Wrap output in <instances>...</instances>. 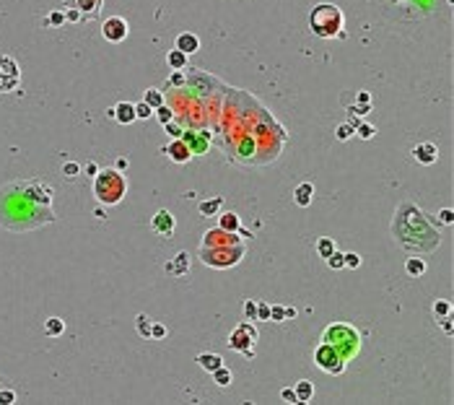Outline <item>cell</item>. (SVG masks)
Wrapping results in <instances>:
<instances>
[{
	"instance_id": "obj_22",
	"label": "cell",
	"mask_w": 454,
	"mask_h": 405,
	"mask_svg": "<svg viewBox=\"0 0 454 405\" xmlns=\"http://www.w3.org/2000/svg\"><path fill=\"white\" fill-rule=\"evenodd\" d=\"M426 270H428V265H426L423 255H410V257L405 260V273H407L410 278H423Z\"/></svg>"
},
{
	"instance_id": "obj_10",
	"label": "cell",
	"mask_w": 454,
	"mask_h": 405,
	"mask_svg": "<svg viewBox=\"0 0 454 405\" xmlns=\"http://www.w3.org/2000/svg\"><path fill=\"white\" fill-rule=\"evenodd\" d=\"M312 361H314L317 369H322V372L329 374V377H340V374L345 372V367H348V361H343L340 353H338L333 346H327V343H319V346L314 348Z\"/></svg>"
},
{
	"instance_id": "obj_6",
	"label": "cell",
	"mask_w": 454,
	"mask_h": 405,
	"mask_svg": "<svg viewBox=\"0 0 454 405\" xmlns=\"http://www.w3.org/2000/svg\"><path fill=\"white\" fill-rule=\"evenodd\" d=\"M94 195L101 206H119L128 195V177L112 169H99V174L94 177Z\"/></svg>"
},
{
	"instance_id": "obj_26",
	"label": "cell",
	"mask_w": 454,
	"mask_h": 405,
	"mask_svg": "<svg viewBox=\"0 0 454 405\" xmlns=\"http://www.w3.org/2000/svg\"><path fill=\"white\" fill-rule=\"evenodd\" d=\"M187 57L190 55H184L182 50H169V55H167V65H169V70H184L187 68Z\"/></svg>"
},
{
	"instance_id": "obj_34",
	"label": "cell",
	"mask_w": 454,
	"mask_h": 405,
	"mask_svg": "<svg viewBox=\"0 0 454 405\" xmlns=\"http://www.w3.org/2000/svg\"><path fill=\"white\" fill-rule=\"evenodd\" d=\"M431 309H434V317H436V319H441V317H451V301H446V299H436Z\"/></svg>"
},
{
	"instance_id": "obj_13",
	"label": "cell",
	"mask_w": 454,
	"mask_h": 405,
	"mask_svg": "<svg viewBox=\"0 0 454 405\" xmlns=\"http://www.w3.org/2000/svg\"><path fill=\"white\" fill-rule=\"evenodd\" d=\"M128 34H130V24L122 18V16H109V18L101 24V36L107 39V42H112V45L125 42Z\"/></svg>"
},
{
	"instance_id": "obj_23",
	"label": "cell",
	"mask_w": 454,
	"mask_h": 405,
	"mask_svg": "<svg viewBox=\"0 0 454 405\" xmlns=\"http://www.w3.org/2000/svg\"><path fill=\"white\" fill-rule=\"evenodd\" d=\"M221 208H223V197L216 195V197H211V200H202L200 206H197V213H200L202 218H211V216H218Z\"/></svg>"
},
{
	"instance_id": "obj_31",
	"label": "cell",
	"mask_w": 454,
	"mask_h": 405,
	"mask_svg": "<svg viewBox=\"0 0 454 405\" xmlns=\"http://www.w3.org/2000/svg\"><path fill=\"white\" fill-rule=\"evenodd\" d=\"M211 377H213V382H216L218 387H229V384L234 382L231 369H226V363H223V367H218V369H213V372H211Z\"/></svg>"
},
{
	"instance_id": "obj_54",
	"label": "cell",
	"mask_w": 454,
	"mask_h": 405,
	"mask_svg": "<svg viewBox=\"0 0 454 405\" xmlns=\"http://www.w3.org/2000/svg\"><path fill=\"white\" fill-rule=\"evenodd\" d=\"M296 317V309L294 307H285V319H294Z\"/></svg>"
},
{
	"instance_id": "obj_43",
	"label": "cell",
	"mask_w": 454,
	"mask_h": 405,
	"mask_svg": "<svg viewBox=\"0 0 454 405\" xmlns=\"http://www.w3.org/2000/svg\"><path fill=\"white\" fill-rule=\"evenodd\" d=\"M436 224H439V226H451V224H454V211H451V208H444V211H439V216H436Z\"/></svg>"
},
{
	"instance_id": "obj_18",
	"label": "cell",
	"mask_w": 454,
	"mask_h": 405,
	"mask_svg": "<svg viewBox=\"0 0 454 405\" xmlns=\"http://www.w3.org/2000/svg\"><path fill=\"white\" fill-rule=\"evenodd\" d=\"M163 270H167L172 278H184V275L190 273V252L179 250L167 265H163Z\"/></svg>"
},
{
	"instance_id": "obj_48",
	"label": "cell",
	"mask_w": 454,
	"mask_h": 405,
	"mask_svg": "<svg viewBox=\"0 0 454 405\" xmlns=\"http://www.w3.org/2000/svg\"><path fill=\"white\" fill-rule=\"evenodd\" d=\"M151 114H153V109H151L146 102H138V104H135V119H148Z\"/></svg>"
},
{
	"instance_id": "obj_14",
	"label": "cell",
	"mask_w": 454,
	"mask_h": 405,
	"mask_svg": "<svg viewBox=\"0 0 454 405\" xmlns=\"http://www.w3.org/2000/svg\"><path fill=\"white\" fill-rule=\"evenodd\" d=\"M18 80H21V73H18V65L13 57H0V94H8L13 89H18Z\"/></svg>"
},
{
	"instance_id": "obj_4",
	"label": "cell",
	"mask_w": 454,
	"mask_h": 405,
	"mask_svg": "<svg viewBox=\"0 0 454 405\" xmlns=\"http://www.w3.org/2000/svg\"><path fill=\"white\" fill-rule=\"evenodd\" d=\"M322 343L333 346L343 361H353L361 351V333L348 322H329L322 330Z\"/></svg>"
},
{
	"instance_id": "obj_11",
	"label": "cell",
	"mask_w": 454,
	"mask_h": 405,
	"mask_svg": "<svg viewBox=\"0 0 454 405\" xmlns=\"http://www.w3.org/2000/svg\"><path fill=\"white\" fill-rule=\"evenodd\" d=\"M182 140L187 143L192 156H205L211 151V146H213V133L208 128H184L182 130Z\"/></svg>"
},
{
	"instance_id": "obj_42",
	"label": "cell",
	"mask_w": 454,
	"mask_h": 405,
	"mask_svg": "<svg viewBox=\"0 0 454 405\" xmlns=\"http://www.w3.org/2000/svg\"><path fill=\"white\" fill-rule=\"evenodd\" d=\"M241 309H244V317H246V319L257 322V299H246Z\"/></svg>"
},
{
	"instance_id": "obj_17",
	"label": "cell",
	"mask_w": 454,
	"mask_h": 405,
	"mask_svg": "<svg viewBox=\"0 0 454 405\" xmlns=\"http://www.w3.org/2000/svg\"><path fill=\"white\" fill-rule=\"evenodd\" d=\"M412 153V158L418 161V164H423V167H431V164H436L439 161V146L436 143H418L416 148L410 151Z\"/></svg>"
},
{
	"instance_id": "obj_38",
	"label": "cell",
	"mask_w": 454,
	"mask_h": 405,
	"mask_svg": "<svg viewBox=\"0 0 454 405\" xmlns=\"http://www.w3.org/2000/svg\"><path fill=\"white\" fill-rule=\"evenodd\" d=\"M182 130H184V125L179 123V119H169V123H163V133H167L169 138H182Z\"/></svg>"
},
{
	"instance_id": "obj_44",
	"label": "cell",
	"mask_w": 454,
	"mask_h": 405,
	"mask_svg": "<svg viewBox=\"0 0 454 405\" xmlns=\"http://www.w3.org/2000/svg\"><path fill=\"white\" fill-rule=\"evenodd\" d=\"M343 262H345V268L356 270V268H361V255L358 252H343Z\"/></svg>"
},
{
	"instance_id": "obj_39",
	"label": "cell",
	"mask_w": 454,
	"mask_h": 405,
	"mask_svg": "<svg viewBox=\"0 0 454 405\" xmlns=\"http://www.w3.org/2000/svg\"><path fill=\"white\" fill-rule=\"evenodd\" d=\"M356 135L363 138V140H371V138L377 135V128L368 125V123H358V125H356Z\"/></svg>"
},
{
	"instance_id": "obj_7",
	"label": "cell",
	"mask_w": 454,
	"mask_h": 405,
	"mask_svg": "<svg viewBox=\"0 0 454 405\" xmlns=\"http://www.w3.org/2000/svg\"><path fill=\"white\" fill-rule=\"evenodd\" d=\"M246 255V247L244 241L241 245H231V247H200L197 250V257L202 265L208 268H216V270H229L234 265H239Z\"/></svg>"
},
{
	"instance_id": "obj_47",
	"label": "cell",
	"mask_w": 454,
	"mask_h": 405,
	"mask_svg": "<svg viewBox=\"0 0 454 405\" xmlns=\"http://www.w3.org/2000/svg\"><path fill=\"white\" fill-rule=\"evenodd\" d=\"M257 322H270V304L257 299Z\"/></svg>"
},
{
	"instance_id": "obj_1",
	"label": "cell",
	"mask_w": 454,
	"mask_h": 405,
	"mask_svg": "<svg viewBox=\"0 0 454 405\" xmlns=\"http://www.w3.org/2000/svg\"><path fill=\"white\" fill-rule=\"evenodd\" d=\"M55 190L42 179H16L0 187V226L8 231H34L55 224Z\"/></svg>"
},
{
	"instance_id": "obj_5",
	"label": "cell",
	"mask_w": 454,
	"mask_h": 405,
	"mask_svg": "<svg viewBox=\"0 0 454 405\" xmlns=\"http://www.w3.org/2000/svg\"><path fill=\"white\" fill-rule=\"evenodd\" d=\"M343 26H345V16H343V11L335 3H319V6H314L309 11V29L319 39L340 36Z\"/></svg>"
},
{
	"instance_id": "obj_25",
	"label": "cell",
	"mask_w": 454,
	"mask_h": 405,
	"mask_svg": "<svg viewBox=\"0 0 454 405\" xmlns=\"http://www.w3.org/2000/svg\"><path fill=\"white\" fill-rule=\"evenodd\" d=\"M294 392H296V400H299V402L314 400V384H312L309 379H299V382L294 384Z\"/></svg>"
},
{
	"instance_id": "obj_46",
	"label": "cell",
	"mask_w": 454,
	"mask_h": 405,
	"mask_svg": "<svg viewBox=\"0 0 454 405\" xmlns=\"http://www.w3.org/2000/svg\"><path fill=\"white\" fill-rule=\"evenodd\" d=\"M167 338V328L161 325V322H151V338L148 340H163Z\"/></svg>"
},
{
	"instance_id": "obj_30",
	"label": "cell",
	"mask_w": 454,
	"mask_h": 405,
	"mask_svg": "<svg viewBox=\"0 0 454 405\" xmlns=\"http://www.w3.org/2000/svg\"><path fill=\"white\" fill-rule=\"evenodd\" d=\"M143 102H146L151 109H156V107H161L163 102H167V96H163V91H161V89H146Z\"/></svg>"
},
{
	"instance_id": "obj_2",
	"label": "cell",
	"mask_w": 454,
	"mask_h": 405,
	"mask_svg": "<svg viewBox=\"0 0 454 405\" xmlns=\"http://www.w3.org/2000/svg\"><path fill=\"white\" fill-rule=\"evenodd\" d=\"M392 236L410 255H431L441 245V226L436 216L421 211L416 202H400L392 218Z\"/></svg>"
},
{
	"instance_id": "obj_53",
	"label": "cell",
	"mask_w": 454,
	"mask_h": 405,
	"mask_svg": "<svg viewBox=\"0 0 454 405\" xmlns=\"http://www.w3.org/2000/svg\"><path fill=\"white\" fill-rule=\"evenodd\" d=\"M128 167H130V158H128V156H119V158L114 161V169H117V172H125Z\"/></svg>"
},
{
	"instance_id": "obj_50",
	"label": "cell",
	"mask_w": 454,
	"mask_h": 405,
	"mask_svg": "<svg viewBox=\"0 0 454 405\" xmlns=\"http://www.w3.org/2000/svg\"><path fill=\"white\" fill-rule=\"evenodd\" d=\"M80 174H86V177L94 179L99 174V164H96V161H86V167H80Z\"/></svg>"
},
{
	"instance_id": "obj_9",
	"label": "cell",
	"mask_w": 454,
	"mask_h": 405,
	"mask_svg": "<svg viewBox=\"0 0 454 405\" xmlns=\"http://www.w3.org/2000/svg\"><path fill=\"white\" fill-rule=\"evenodd\" d=\"M257 340H260V333H257V328L252 325L250 319H244V322H239V325L231 330V335H229V348L231 351H239L244 358H255V346H257Z\"/></svg>"
},
{
	"instance_id": "obj_8",
	"label": "cell",
	"mask_w": 454,
	"mask_h": 405,
	"mask_svg": "<svg viewBox=\"0 0 454 405\" xmlns=\"http://www.w3.org/2000/svg\"><path fill=\"white\" fill-rule=\"evenodd\" d=\"M184 89L197 96V99H211L218 91H226V84L221 78L211 75L208 70H200V68H184Z\"/></svg>"
},
{
	"instance_id": "obj_40",
	"label": "cell",
	"mask_w": 454,
	"mask_h": 405,
	"mask_svg": "<svg viewBox=\"0 0 454 405\" xmlns=\"http://www.w3.org/2000/svg\"><path fill=\"white\" fill-rule=\"evenodd\" d=\"M60 172H63L65 179H75V177L80 174V164H78V161H65Z\"/></svg>"
},
{
	"instance_id": "obj_33",
	"label": "cell",
	"mask_w": 454,
	"mask_h": 405,
	"mask_svg": "<svg viewBox=\"0 0 454 405\" xmlns=\"http://www.w3.org/2000/svg\"><path fill=\"white\" fill-rule=\"evenodd\" d=\"M335 247H338V245H335L333 236H319V241H317V255H319V257H327Z\"/></svg>"
},
{
	"instance_id": "obj_36",
	"label": "cell",
	"mask_w": 454,
	"mask_h": 405,
	"mask_svg": "<svg viewBox=\"0 0 454 405\" xmlns=\"http://www.w3.org/2000/svg\"><path fill=\"white\" fill-rule=\"evenodd\" d=\"M356 135V125L353 123H340L338 128H335V138L338 140H350Z\"/></svg>"
},
{
	"instance_id": "obj_37",
	"label": "cell",
	"mask_w": 454,
	"mask_h": 405,
	"mask_svg": "<svg viewBox=\"0 0 454 405\" xmlns=\"http://www.w3.org/2000/svg\"><path fill=\"white\" fill-rule=\"evenodd\" d=\"M153 117H156L158 123L163 125V123H169V119H174V112H172V107H169L167 102H163L161 107H156V109H153Z\"/></svg>"
},
{
	"instance_id": "obj_12",
	"label": "cell",
	"mask_w": 454,
	"mask_h": 405,
	"mask_svg": "<svg viewBox=\"0 0 454 405\" xmlns=\"http://www.w3.org/2000/svg\"><path fill=\"white\" fill-rule=\"evenodd\" d=\"M241 241H244V239H241L239 234L216 226V229H208V231L202 234L200 247H231V245H241Z\"/></svg>"
},
{
	"instance_id": "obj_3",
	"label": "cell",
	"mask_w": 454,
	"mask_h": 405,
	"mask_svg": "<svg viewBox=\"0 0 454 405\" xmlns=\"http://www.w3.org/2000/svg\"><path fill=\"white\" fill-rule=\"evenodd\" d=\"M252 138H255V167H262V164H270V161H275L283 151V146L288 143V133L285 128L278 123V119L265 109L260 114V119L255 123L252 128Z\"/></svg>"
},
{
	"instance_id": "obj_15",
	"label": "cell",
	"mask_w": 454,
	"mask_h": 405,
	"mask_svg": "<svg viewBox=\"0 0 454 405\" xmlns=\"http://www.w3.org/2000/svg\"><path fill=\"white\" fill-rule=\"evenodd\" d=\"M151 231L158 234V236H163V239H172L174 231H177V218H174L167 208H161V211H156L153 218H151Z\"/></svg>"
},
{
	"instance_id": "obj_20",
	"label": "cell",
	"mask_w": 454,
	"mask_h": 405,
	"mask_svg": "<svg viewBox=\"0 0 454 405\" xmlns=\"http://www.w3.org/2000/svg\"><path fill=\"white\" fill-rule=\"evenodd\" d=\"M114 109V123H119V125H130V123H135V104H130V102H119L117 107H112Z\"/></svg>"
},
{
	"instance_id": "obj_35",
	"label": "cell",
	"mask_w": 454,
	"mask_h": 405,
	"mask_svg": "<svg viewBox=\"0 0 454 405\" xmlns=\"http://www.w3.org/2000/svg\"><path fill=\"white\" fill-rule=\"evenodd\" d=\"M324 262H327V268H333V270H343V268H345V262H343V252H340L338 247L324 257Z\"/></svg>"
},
{
	"instance_id": "obj_41",
	"label": "cell",
	"mask_w": 454,
	"mask_h": 405,
	"mask_svg": "<svg viewBox=\"0 0 454 405\" xmlns=\"http://www.w3.org/2000/svg\"><path fill=\"white\" fill-rule=\"evenodd\" d=\"M184 86V70H172L169 80H167V89H182Z\"/></svg>"
},
{
	"instance_id": "obj_49",
	"label": "cell",
	"mask_w": 454,
	"mask_h": 405,
	"mask_svg": "<svg viewBox=\"0 0 454 405\" xmlns=\"http://www.w3.org/2000/svg\"><path fill=\"white\" fill-rule=\"evenodd\" d=\"M65 24V11H52L47 16V26H63Z\"/></svg>"
},
{
	"instance_id": "obj_28",
	"label": "cell",
	"mask_w": 454,
	"mask_h": 405,
	"mask_svg": "<svg viewBox=\"0 0 454 405\" xmlns=\"http://www.w3.org/2000/svg\"><path fill=\"white\" fill-rule=\"evenodd\" d=\"M45 333H47L50 338H60V335L65 333V319H63V317H50V319H45Z\"/></svg>"
},
{
	"instance_id": "obj_24",
	"label": "cell",
	"mask_w": 454,
	"mask_h": 405,
	"mask_svg": "<svg viewBox=\"0 0 454 405\" xmlns=\"http://www.w3.org/2000/svg\"><path fill=\"white\" fill-rule=\"evenodd\" d=\"M197 367L200 369H205V372H213V369H218V367H223V356L221 353H197Z\"/></svg>"
},
{
	"instance_id": "obj_19",
	"label": "cell",
	"mask_w": 454,
	"mask_h": 405,
	"mask_svg": "<svg viewBox=\"0 0 454 405\" xmlns=\"http://www.w3.org/2000/svg\"><path fill=\"white\" fill-rule=\"evenodd\" d=\"M174 47L182 50L184 55H195V52L200 50V39H197V34H192V31H182V34H177V39H174Z\"/></svg>"
},
{
	"instance_id": "obj_29",
	"label": "cell",
	"mask_w": 454,
	"mask_h": 405,
	"mask_svg": "<svg viewBox=\"0 0 454 405\" xmlns=\"http://www.w3.org/2000/svg\"><path fill=\"white\" fill-rule=\"evenodd\" d=\"M75 8L84 13L86 18H91V16H96L99 13V8H101V0H75Z\"/></svg>"
},
{
	"instance_id": "obj_27",
	"label": "cell",
	"mask_w": 454,
	"mask_h": 405,
	"mask_svg": "<svg viewBox=\"0 0 454 405\" xmlns=\"http://www.w3.org/2000/svg\"><path fill=\"white\" fill-rule=\"evenodd\" d=\"M218 226L221 229H226V231H239L241 229V221H239V213H234V211H229V213H218Z\"/></svg>"
},
{
	"instance_id": "obj_55",
	"label": "cell",
	"mask_w": 454,
	"mask_h": 405,
	"mask_svg": "<svg viewBox=\"0 0 454 405\" xmlns=\"http://www.w3.org/2000/svg\"><path fill=\"white\" fill-rule=\"evenodd\" d=\"M3 384H8V379H3V377H0V387H3Z\"/></svg>"
},
{
	"instance_id": "obj_21",
	"label": "cell",
	"mask_w": 454,
	"mask_h": 405,
	"mask_svg": "<svg viewBox=\"0 0 454 405\" xmlns=\"http://www.w3.org/2000/svg\"><path fill=\"white\" fill-rule=\"evenodd\" d=\"M314 200V185L312 182H301L296 190H294V202L299 208H309Z\"/></svg>"
},
{
	"instance_id": "obj_52",
	"label": "cell",
	"mask_w": 454,
	"mask_h": 405,
	"mask_svg": "<svg viewBox=\"0 0 454 405\" xmlns=\"http://www.w3.org/2000/svg\"><path fill=\"white\" fill-rule=\"evenodd\" d=\"M280 400H283V402H299L294 387H283V390H280Z\"/></svg>"
},
{
	"instance_id": "obj_32",
	"label": "cell",
	"mask_w": 454,
	"mask_h": 405,
	"mask_svg": "<svg viewBox=\"0 0 454 405\" xmlns=\"http://www.w3.org/2000/svg\"><path fill=\"white\" fill-rule=\"evenodd\" d=\"M151 322H153V319H151L148 314H143V312L135 317V330H138V335L146 338V340L151 338Z\"/></svg>"
},
{
	"instance_id": "obj_51",
	"label": "cell",
	"mask_w": 454,
	"mask_h": 405,
	"mask_svg": "<svg viewBox=\"0 0 454 405\" xmlns=\"http://www.w3.org/2000/svg\"><path fill=\"white\" fill-rule=\"evenodd\" d=\"M80 18H84V13H80L75 6H70V8H65V21H70V24H78Z\"/></svg>"
},
{
	"instance_id": "obj_16",
	"label": "cell",
	"mask_w": 454,
	"mask_h": 405,
	"mask_svg": "<svg viewBox=\"0 0 454 405\" xmlns=\"http://www.w3.org/2000/svg\"><path fill=\"white\" fill-rule=\"evenodd\" d=\"M161 153H167L174 164H187V161L192 158V151L187 148V143L182 138H172V143L167 148H161Z\"/></svg>"
},
{
	"instance_id": "obj_45",
	"label": "cell",
	"mask_w": 454,
	"mask_h": 405,
	"mask_svg": "<svg viewBox=\"0 0 454 405\" xmlns=\"http://www.w3.org/2000/svg\"><path fill=\"white\" fill-rule=\"evenodd\" d=\"M270 322H285V307L283 304H270Z\"/></svg>"
}]
</instances>
